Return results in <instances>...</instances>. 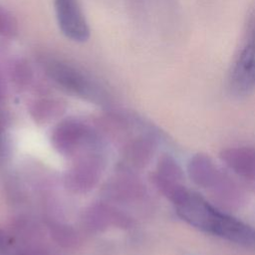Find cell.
Segmentation results:
<instances>
[{"mask_svg":"<svg viewBox=\"0 0 255 255\" xmlns=\"http://www.w3.org/2000/svg\"><path fill=\"white\" fill-rule=\"evenodd\" d=\"M42 65L49 77L67 90L85 98L98 97L97 86L77 68L54 58H46Z\"/></svg>","mask_w":255,"mask_h":255,"instance_id":"4","label":"cell"},{"mask_svg":"<svg viewBox=\"0 0 255 255\" xmlns=\"http://www.w3.org/2000/svg\"><path fill=\"white\" fill-rule=\"evenodd\" d=\"M219 157L235 174L255 182V147L247 145L228 147L220 152Z\"/></svg>","mask_w":255,"mask_h":255,"instance_id":"6","label":"cell"},{"mask_svg":"<svg viewBox=\"0 0 255 255\" xmlns=\"http://www.w3.org/2000/svg\"><path fill=\"white\" fill-rule=\"evenodd\" d=\"M187 173L197 186L208 189L215 199L226 192L232 181L208 155L203 153L194 154L189 159Z\"/></svg>","mask_w":255,"mask_h":255,"instance_id":"3","label":"cell"},{"mask_svg":"<svg viewBox=\"0 0 255 255\" xmlns=\"http://www.w3.org/2000/svg\"><path fill=\"white\" fill-rule=\"evenodd\" d=\"M173 203L178 217L190 226L255 252V228L219 210L198 193L185 190Z\"/></svg>","mask_w":255,"mask_h":255,"instance_id":"1","label":"cell"},{"mask_svg":"<svg viewBox=\"0 0 255 255\" xmlns=\"http://www.w3.org/2000/svg\"><path fill=\"white\" fill-rule=\"evenodd\" d=\"M14 22L5 11L0 9V34H11L14 31Z\"/></svg>","mask_w":255,"mask_h":255,"instance_id":"7","label":"cell"},{"mask_svg":"<svg viewBox=\"0 0 255 255\" xmlns=\"http://www.w3.org/2000/svg\"><path fill=\"white\" fill-rule=\"evenodd\" d=\"M255 88V20L250 25L228 78L229 92L236 97L248 95Z\"/></svg>","mask_w":255,"mask_h":255,"instance_id":"2","label":"cell"},{"mask_svg":"<svg viewBox=\"0 0 255 255\" xmlns=\"http://www.w3.org/2000/svg\"><path fill=\"white\" fill-rule=\"evenodd\" d=\"M58 25L62 33L72 41L86 42L90 28L78 0H54Z\"/></svg>","mask_w":255,"mask_h":255,"instance_id":"5","label":"cell"}]
</instances>
